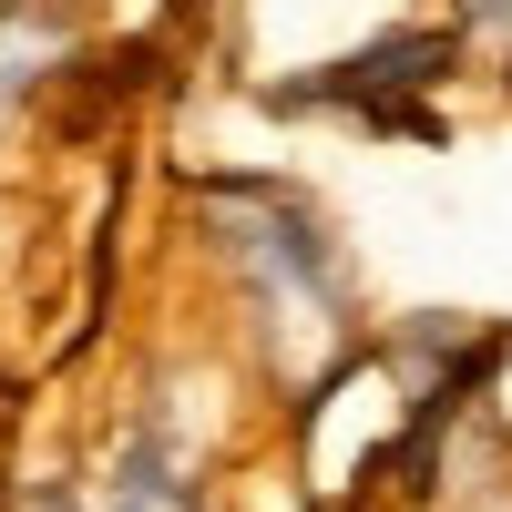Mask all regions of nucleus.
Masks as SVG:
<instances>
[{"label":"nucleus","mask_w":512,"mask_h":512,"mask_svg":"<svg viewBox=\"0 0 512 512\" xmlns=\"http://www.w3.org/2000/svg\"><path fill=\"white\" fill-rule=\"evenodd\" d=\"M72 11L82 0H0V103H21L31 82H62Z\"/></svg>","instance_id":"nucleus-3"},{"label":"nucleus","mask_w":512,"mask_h":512,"mask_svg":"<svg viewBox=\"0 0 512 512\" xmlns=\"http://www.w3.org/2000/svg\"><path fill=\"white\" fill-rule=\"evenodd\" d=\"M502 512H512V502H502Z\"/></svg>","instance_id":"nucleus-6"},{"label":"nucleus","mask_w":512,"mask_h":512,"mask_svg":"<svg viewBox=\"0 0 512 512\" xmlns=\"http://www.w3.org/2000/svg\"><path fill=\"white\" fill-rule=\"evenodd\" d=\"M195 216H205L216 267L267 318H308V328L349 318V246L328 236V216L297 185H277V175H216V185H195Z\"/></svg>","instance_id":"nucleus-1"},{"label":"nucleus","mask_w":512,"mask_h":512,"mask_svg":"<svg viewBox=\"0 0 512 512\" xmlns=\"http://www.w3.org/2000/svg\"><path fill=\"white\" fill-rule=\"evenodd\" d=\"M451 72H461V31H379V41H359V52H338L297 82H267L256 103L267 113H349L369 134H431L420 93H441Z\"/></svg>","instance_id":"nucleus-2"},{"label":"nucleus","mask_w":512,"mask_h":512,"mask_svg":"<svg viewBox=\"0 0 512 512\" xmlns=\"http://www.w3.org/2000/svg\"><path fill=\"white\" fill-rule=\"evenodd\" d=\"M103 512H195V482L175 461V431H164V410L134 420V441L113 451V502Z\"/></svg>","instance_id":"nucleus-4"},{"label":"nucleus","mask_w":512,"mask_h":512,"mask_svg":"<svg viewBox=\"0 0 512 512\" xmlns=\"http://www.w3.org/2000/svg\"><path fill=\"white\" fill-rule=\"evenodd\" d=\"M52 512H72V502H52Z\"/></svg>","instance_id":"nucleus-5"}]
</instances>
